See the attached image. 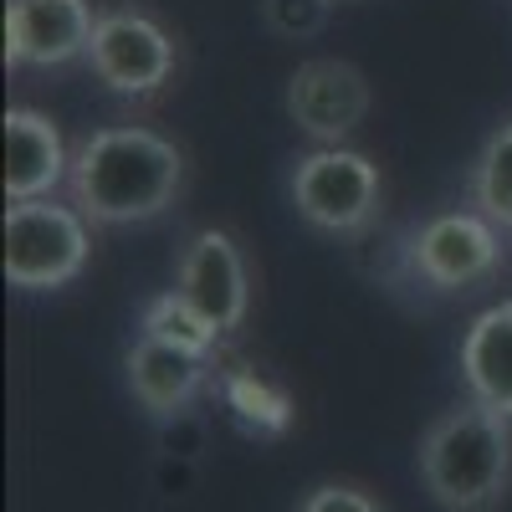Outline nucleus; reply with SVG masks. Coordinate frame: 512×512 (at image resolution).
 <instances>
[{
	"label": "nucleus",
	"instance_id": "20e7f679",
	"mask_svg": "<svg viewBox=\"0 0 512 512\" xmlns=\"http://www.w3.org/2000/svg\"><path fill=\"white\" fill-rule=\"evenodd\" d=\"M292 205L328 236H364L384 205L379 164L349 144H318L292 164Z\"/></svg>",
	"mask_w": 512,
	"mask_h": 512
},
{
	"label": "nucleus",
	"instance_id": "2eb2a0df",
	"mask_svg": "<svg viewBox=\"0 0 512 512\" xmlns=\"http://www.w3.org/2000/svg\"><path fill=\"white\" fill-rule=\"evenodd\" d=\"M472 205L502 231H512V113L487 134L472 164Z\"/></svg>",
	"mask_w": 512,
	"mask_h": 512
},
{
	"label": "nucleus",
	"instance_id": "f8f14e48",
	"mask_svg": "<svg viewBox=\"0 0 512 512\" xmlns=\"http://www.w3.org/2000/svg\"><path fill=\"white\" fill-rule=\"evenodd\" d=\"M461 384L472 400L512 420V297L477 313L461 333Z\"/></svg>",
	"mask_w": 512,
	"mask_h": 512
},
{
	"label": "nucleus",
	"instance_id": "9d476101",
	"mask_svg": "<svg viewBox=\"0 0 512 512\" xmlns=\"http://www.w3.org/2000/svg\"><path fill=\"white\" fill-rule=\"evenodd\" d=\"M123 374H128V390H134L139 410L154 415V420H169V415L190 410L195 395L210 384V359L169 349V344H159V338L139 333V344L123 359Z\"/></svg>",
	"mask_w": 512,
	"mask_h": 512
},
{
	"label": "nucleus",
	"instance_id": "9b49d317",
	"mask_svg": "<svg viewBox=\"0 0 512 512\" xmlns=\"http://www.w3.org/2000/svg\"><path fill=\"white\" fill-rule=\"evenodd\" d=\"M72 175V154L57 134V123L36 108L6 113V195L11 200H41L57 195Z\"/></svg>",
	"mask_w": 512,
	"mask_h": 512
},
{
	"label": "nucleus",
	"instance_id": "dca6fc26",
	"mask_svg": "<svg viewBox=\"0 0 512 512\" xmlns=\"http://www.w3.org/2000/svg\"><path fill=\"white\" fill-rule=\"evenodd\" d=\"M328 11H333V0H267V6H262L267 26L277 36H287V41H303V36L323 31Z\"/></svg>",
	"mask_w": 512,
	"mask_h": 512
},
{
	"label": "nucleus",
	"instance_id": "39448f33",
	"mask_svg": "<svg viewBox=\"0 0 512 512\" xmlns=\"http://www.w3.org/2000/svg\"><path fill=\"white\" fill-rule=\"evenodd\" d=\"M502 226L482 210H441L410 231V272L436 292H472L502 272Z\"/></svg>",
	"mask_w": 512,
	"mask_h": 512
},
{
	"label": "nucleus",
	"instance_id": "0eeeda50",
	"mask_svg": "<svg viewBox=\"0 0 512 512\" xmlns=\"http://www.w3.org/2000/svg\"><path fill=\"white\" fill-rule=\"evenodd\" d=\"M175 292L185 297V303H195L200 318L221 338L236 333L246 323V313H251V272H246V256H241L236 236L221 231V226L195 231L180 246Z\"/></svg>",
	"mask_w": 512,
	"mask_h": 512
},
{
	"label": "nucleus",
	"instance_id": "4468645a",
	"mask_svg": "<svg viewBox=\"0 0 512 512\" xmlns=\"http://www.w3.org/2000/svg\"><path fill=\"white\" fill-rule=\"evenodd\" d=\"M139 333H144V338H159V344H169V349L200 354V359H216V344H221V333L210 328V323L200 318V308L185 303L175 287L144 303V313H139Z\"/></svg>",
	"mask_w": 512,
	"mask_h": 512
},
{
	"label": "nucleus",
	"instance_id": "f3484780",
	"mask_svg": "<svg viewBox=\"0 0 512 512\" xmlns=\"http://www.w3.org/2000/svg\"><path fill=\"white\" fill-rule=\"evenodd\" d=\"M297 512H384L369 492L359 487H344V482H318L303 492V502H297Z\"/></svg>",
	"mask_w": 512,
	"mask_h": 512
},
{
	"label": "nucleus",
	"instance_id": "7ed1b4c3",
	"mask_svg": "<svg viewBox=\"0 0 512 512\" xmlns=\"http://www.w3.org/2000/svg\"><path fill=\"white\" fill-rule=\"evenodd\" d=\"M93 221L52 195L6 205V282L16 292H57L93 256Z\"/></svg>",
	"mask_w": 512,
	"mask_h": 512
},
{
	"label": "nucleus",
	"instance_id": "423d86ee",
	"mask_svg": "<svg viewBox=\"0 0 512 512\" xmlns=\"http://www.w3.org/2000/svg\"><path fill=\"white\" fill-rule=\"evenodd\" d=\"M88 67L118 98H154L175 77V36L144 11H103L93 26Z\"/></svg>",
	"mask_w": 512,
	"mask_h": 512
},
{
	"label": "nucleus",
	"instance_id": "1a4fd4ad",
	"mask_svg": "<svg viewBox=\"0 0 512 512\" xmlns=\"http://www.w3.org/2000/svg\"><path fill=\"white\" fill-rule=\"evenodd\" d=\"M88 0H6V62L11 67H62L93 47Z\"/></svg>",
	"mask_w": 512,
	"mask_h": 512
},
{
	"label": "nucleus",
	"instance_id": "ddd939ff",
	"mask_svg": "<svg viewBox=\"0 0 512 512\" xmlns=\"http://www.w3.org/2000/svg\"><path fill=\"white\" fill-rule=\"evenodd\" d=\"M216 390H221V405L231 410V420L241 425L246 436L256 441H277L292 431V395L282 390L277 379H267L262 369H251V364H231L216 374Z\"/></svg>",
	"mask_w": 512,
	"mask_h": 512
},
{
	"label": "nucleus",
	"instance_id": "f03ea898",
	"mask_svg": "<svg viewBox=\"0 0 512 512\" xmlns=\"http://www.w3.org/2000/svg\"><path fill=\"white\" fill-rule=\"evenodd\" d=\"M415 472L446 512H492L512 487V420L482 400L436 415L420 436Z\"/></svg>",
	"mask_w": 512,
	"mask_h": 512
},
{
	"label": "nucleus",
	"instance_id": "f257e3e1",
	"mask_svg": "<svg viewBox=\"0 0 512 512\" xmlns=\"http://www.w3.org/2000/svg\"><path fill=\"white\" fill-rule=\"evenodd\" d=\"M185 190V154L144 123L98 128L72 149L67 195L93 226L159 221Z\"/></svg>",
	"mask_w": 512,
	"mask_h": 512
},
{
	"label": "nucleus",
	"instance_id": "6e6552de",
	"mask_svg": "<svg viewBox=\"0 0 512 512\" xmlns=\"http://www.w3.org/2000/svg\"><path fill=\"white\" fill-rule=\"evenodd\" d=\"M369 113V82L354 62L313 57L287 77V118L313 144H344Z\"/></svg>",
	"mask_w": 512,
	"mask_h": 512
}]
</instances>
